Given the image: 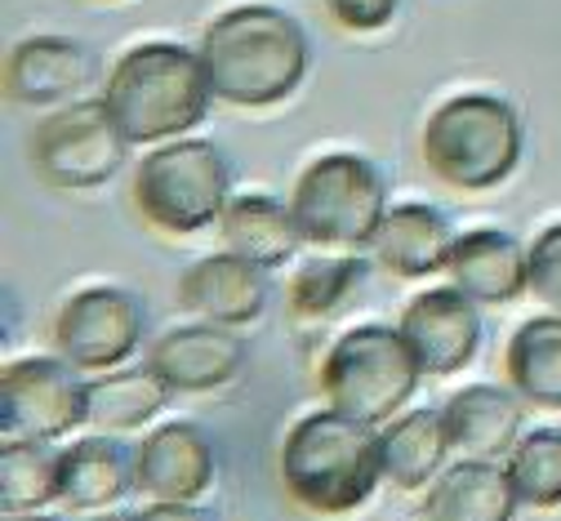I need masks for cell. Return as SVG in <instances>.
I'll return each instance as SVG.
<instances>
[{
	"label": "cell",
	"mask_w": 561,
	"mask_h": 521,
	"mask_svg": "<svg viewBox=\"0 0 561 521\" xmlns=\"http://www.w3.org/2000/svg\"><path fill=\"white\" fill-rule=\"evenodd\" d=\"M215 103L276 107L308 77V36L276 5H237L205 27L196 45Z\"/></svg>",
	"instance_id": "6da1fadb"
},
{
	"label": "cell",
	"mask_w": 561,
	"mask_h": 521,
	"mask_svg": "<svg viewBox=\"0 0 561 521\" xmlns=\"http://www.w3.org/2000/svg\"><path fill=\"white\" fill-rule=\"evenodd\" d=\"M99 99L129 147H152L187 138L205 121L215 90H209L196 49L174 41H148L116 58Z\"/></svg>",
	"instance_id": "7a4b0ae2"
},
{
	"label": "cell",
	"mask_w": 561,
	"mask_h": 521,
	"mask_svg": "<svg viewBox=\"0 0 561 521\" xmlns=\"http://www.w3.org/2000/svg\"><path fill=\"white\" fill-rule=\"evenodd\" d=\"M280 486L312 517L357 512L383 482L379 432L339 410L304 415L280 441Z\"/></svg>",
	"instance_id": "3957f363"
},
{
	"label": "cell",
	"mask_w": 561,
	"mask_h": 521,
	"mask_svg": "<svg viewBox=\"0 0 561 521\" xmlns=\"http://www.w3.org/2000/svg\"><path fill=\"white\" fill-rule=\"evenodd\" d=\"M419 147L442 183L459 192H490L522 166L526 129L517 107L500 94H455L424 121Z\"/></svg>",
	"instance_id": "277c9868"
},
{
	"label": "cell",
	"mask_w": 561,
	"mask_h": 521,
	"mask_svg": "<svg viewBox=\"0 0 561 521\" xmlns=\"http://www.w3.org/2000/svg\"><path fill=\"white\" fill-rule=\"evenodd\" d=\"M129 192L152 228L192 237L224 218L232 201V166L209 138H170L148 147V157L134 166Z\"/></svg>",
	"instance_id": "5b68a950"
},
{
	"label": "cell",
	"mask_w": 561,
	"mask_h": 521,
	"mask_svg": "<svg viewBox=\"0 0 561 521\" xmlns=\"http://www.w3.org/2000/svg\"><path fill=\"white\" fill-rule=\"evenodd\" d=\"M419 380H424V370H419L401 330L379 321L343 330L317 370L330 410L370 428L392 423L401 406L419 393Z\"/></svg>",
	"instance_id": "8992f818"
},
{
	"label": "cell",
	"mask_w": 561,
	"mask_h": 521,
	"mask_svg": "<svg viewBox=\"0 0 561 521\" xmlns=\"http://www.w3.org/2000/svg\"><path fill=\"white\" fill-rule=\"evenodd\" d=\"M290 209L304 233V246L362 250L375 241L388 214V188L366 157L330 152L299 174Z\"/></svg>",
	"instance_id": "52a82bcc"
},
{
	"label": "cell",
	"mask_w": 561,
	"mask_h": 521,
	"mask_svg": "<svg viewBox=\"0 0 561 521\" xmlns=\"http://www.w3.org/2000/svg\"><path fill=\"white\" fill-rule=\"evenodd\" d=\"M125 152H129V143L112 125L103 99L54 107L45 121H36L27 138L32 170L49 188H62V192H94L112 183L116 170L125 166Z\"/></svg>",
	"instance_id": "ba28073f"
},
{
	"label": "cell",
	"mask_w": 561,
	"mask_h": 521,
	"mask_svg": "<svg viewBox=\"0 0 561 521\" xmlns=\"http://www.w3.org/2000/svg\"><path fill=\"white\" fill-rule=\"evenodd\" d=\"M85 397L90 384H81V370L62 356L10 361L0 370V428L5 437L62 441L85 428Z\"/></svg>",
	"instance_id": "9c48e42d"
},
{
	"label": "cell",
	"mask_w": 561,
	"mask_h": 521,
	"mask_svg": "<svg viewBox=\"0 0 561 521\" xmlns=\"http://www.w3.org/2000/svg\"><path fill=\"white\" fill-rule=\"evenodd\" d=\"M144 343V308L129 290L116 285H94L81 290L62 304L54 321V348L67 365L90 370V375H107L125 356Z\"/></svg>",
	"instance_id": "30bf717a"
},
{
	"label": "cell",
	"mask_w": 561,
	"mask_h": 521,
	"mask_svg": "<svg viewBox=\"0 0 561 521\" xmlns=\"http://www.w3.org/2000/svg\"><path fill=\"white\" fill-rule=\"evenodd\" d=\"M477 308L481 304H472L459 285H433L405 304L397 330L410 343L424 375L450 380L463 365H472V356L481 348V313Z\"/></svg>",
	"instance_id": "8fae6325"
},
{
	"label": "cell",
	"mask_w": 561,
	"mask_h": 521,
	"mask_svg": "<svg viewBox=\"0 0 561 521\" xmlns=\"http://www.w3.org/2000/svg\"><path fill=\"white\" fill-rule=\"evenodd\" d=\"M134 451H138V495L144 499L196 503L215 486L219 455L201 423H187V419L161 423L138 441Z\"/></svg>",
	"instance_id": "7c38bea8"
},
{
	"label": "cell",
	"mask_w": 561,
	"mask_h": 521,
	"mask_svg": "<svg viewBox=\"0 0 561 521\" xmlns=\"http://www.w3.org/2000/svg\"><path fill=\"white\" fill-rule=\"evenodd\" d=\"M148 365L170 384V393H215V388H228L241 375L245 343L228 326L192 321V326L165 330L152 343Z\"/></svg>",
	"instance_id": "4fadbf2b"
},
{
	"label": "cell",
	"mask_w": 561,
	"mask_h": 521,
	"mask_svg": "<svg viewBox=\"0 0 561 521\" xmlns=\"http://www.w3.org/2000/svg\"><path fill=\"white\" fill-rule=\"evenodd\" d=\"M179 304L201 321L241 330L267 308V272L232 250L205 254L179 276Z\"/></svg>",
	"instance_id": "5bb4252c"
},
{
	"label": "cell",
	"mask_w": 561,
	"mask_h": 521,
	"mask_svg": "<svg viewBox=\"0 0 561 521\" xmlns=\"http://www.w3.org/2000/svg\"><path fill=\"white\" fill-rule=\"evenodd\" d=\"M94 54L67 36H27L5 58V94L23 107H54L94 81Z\"/></svg>",
	"instance_id": "9a60e30c"
},
{
	"label": "cell",
	"mask_w": 561,
	"mask_h": 521,
	"mask_svg": "<svg viewBox=\"0 0 561 521\" xmlns=\"http://www.w3.org/2000/svg\"><path fill=\"white\" fill-rule=\"evenodd\" d=\"M446 428L459 460H508L513 445L526 437V406L517 393L495 384H472L459 388L446 406Z\"/></svg>",
	"instance_id": "2e32d148"
},
{
	"label": "cell",
	"mask_w": 561,
	"mask_h": 521,
	"mask_svg": "<svg viewBox=\"0 0 561 521\" xmlns=\"http://www.w3.org/2000/svg\"><path fill=\"white\" fill-rule=\"evenodd\" d=\"M455 228L450 218L424 201H405V205H392L379 223V233L370 241L375 259L401 276V281H424V276H437L442 268H450V250H455Z\"/></svg>",
	"instance_id": "e0dca14e"
},
{
	"label": "cell",
	"mask_w": 561,
	"mask_h": 521,
	"mask_svg": "<svg viewBox=\"0 0 561 521\" xmlns=\"http://www.w3.org/2000/svg\"><path fill=\"white\" fill-rule=\"evenodd\" d=\"M450 281L468 294L472 304L500 308L530 290V259L526 246H517L500 228H472L450 250Z\"/></svg>",
	"instance_id": "ac0fdd59"
},
{
	"label": "cell",
	"mask_w": 561,
	"mask_h": 521,
	"mask_svg": "<svg viewBox=\"0 0 561 521\" xmlns=\"http://www.w3.org/2000/svg\"><path fill=\"white\" fill-rule=\"evenodd\" d=\"M138 490V451L112 432H90L62 451V508L99 512Z\"/></svg>",
	"instance_id": "d6986e66"
},
{
	"label": "cell",
	"mask_w": 561,
	"mask_h": 521,
	"mask_svg": "<svg viewBox=\"0 0 561 521\" xmlns=\"http://www.w3.org/2000/svg\"><path fill=\"white\" fill-rule=\"evenodd\" d=\"M522 508L517 486L495 460H459L424 490V521H513Z\"/></svg>",
	"instance_id": "ffe728a7"
},
{
	"label": "cell",
	"mask_w": 561,
	"mask_h": 521,
	"mask_svg": "<svg viewBox=\"0 0 561 521\" xmlns=\"http://www.w3.org/2000/svg\"><path fill=\"white\" fill-rule=\"evenodd\" d=\"M455 455L446 415L433 406H419L397 415L379 432V460H383V482L397 490H428Z\"/></svg>",
	"instance_id": "44dd1931"
},
{
	"label": "cell",
	"mask_w": 561,
	"mask_h": 521,
	"mask_svg": "<svg viewBox=\"0 0 561 521\" xmlns=\"http://www.w3.org/2000/svg\"><path fill=\"white\" fill-rule=\"evenodd\" d=\"M219 228V246L259 263L263 272L272 268H286L299 246H304V233H299V223H295V209L286 201H276V196H232L224 218L215 223Z\"/></svg>",
	"instance_id": "7402d4cb"
},
{
	"label": "cell",
	"mask_w": 561,
	"mask_h": 521,
	"mask_svg": "<svg viewBox=\"0 0 561 521\" xmlns=\"http://www.w3.org/2000/svg\"><path fill=\"white\" fill-rule=\"evenodd\" d=\"M504 370L522 401L539 410H561V313H539L522 321L504 348Z\"/></svg>",
	"instance_id": "603a6c76"
},
{
	"label": "cell",
	"mask_w": 561,
	"mask_h": 521,
	"mask_svg": "<svg viewBox=\"0 0 561 521\" xmlns=\"http://www.w3.org/2000/svg\"><path fill=\"white\" fill-rule=\"evenodd\" d=\"M170 384L157 375L152 365H138V370H107L90 384L85 397V428L94 432H134L152 423L165 406H170Z\"/></svg>",
	"instance_id": "cb8c5ba5"
},
{
	"label": "cell",
	"mask_w": 561,
	"mask_h": 521,
	"mask_svg": "<svg viewBox=\"0 0 561 521\" xmlns=\"http://www.w3.org/2000/svg\"><path fill=\"white\" fill-rule=\"evenodd\" d=\"M62 499V451L36 437H5L0 445V512L36 517Z\"/></svg>",
	"instance_id": "d4e9b609"
},
{
	"label": "cell",
	"mask_w": 561,
	"mask_h": 521,
	"mask_svg": "<svg viewBox=\"0 0 561 521\" xmlns=\"http://www.w3.org/2000/svg\"><path fill=\"white\" fill-rule=\"evenodd\" d=\"M366 276H370V263L357 259V254L308 259V263H299V272L290 281V313L304 317V321L330 317V313H339L366 285Z\"/></svg>",
	"instance_id": "484cf974"
},
{
	"label": "cell",
	"mask_w": 561,
	"mask_h": 521,
	"mask_svg": "<svg viewBox=\"0 0 561 521\" xmlns=\"http://www.w3.org/2000/svg\"><path fill=\"white\" fill-rule=\"evenodd\" d=\"M504 468L526 508H561V428H530Z\"/></svg>",
	"instance_id": "4316f807"
},
{
	"label": "cell",
	"mask_w": 561,
	"mask_h": 521,
	"mask_svg": "<svg viewBox=\"0 0 561 521\" xmlns=\"http://www.w3.org/2000/svg\"><path fill=\"white\" fill-rule=\"evenodd\" d=\"M526 259H530V294L548 313H561V223L535 237Z\"/></svg>",
	"instance_id": "83f0119b"
},
{
	"label": "cell",
	"mask_w": 561,
	"mask_h": 521,
	"mask_svg": "<svg viewBox=\"0 0 561 521\" xmlns=\"http://www.w3.org/2000/svg\"><path fill=\"white\" fill-rule=\"evenodd\" d=\"M325 10L347 32H379L397 19L401 0H325Z\"/></svg>",
	"instance_id": "f1b7e54d"
},
{
	"label": "cell",
	"mask_w": 561,
	"mask_h": 521,
	"mask_svg": "<svg viewBox=\"0 0 561 521\" xmlns=\"http://www.w3.org/2000/svg\"><path fill=\"white\" fill-rule=\"evenodd\" d=\"M138 521H215L201 503H170V499H148L138 508Z\"/></svg>",
	"instance_id": "f546056e"
},
{
	"label": "cell",
	"mask_w": 561,
	"mask_h": 521,
	"mask_svg": "<svg viewBox=\"0 0 561 521\" xmlns=\"http://www.w3.org/2000/svg\"><path fill=\"white\" fill-rule=\"evenodd\" d=\"M81 521H138V512H125V508L116 503V508H99V512H81Z\"/></svg>",
	"instance_id": "4dcf8cb0"
},
{
	"label": "cell",
	"mask_w": 561,
	"mask_h": 521,
	"mask_svg": "<svg viewBox=\"0 0 561 521\" xmlns=\"http://www.w3.org/2000/svg\"><path fill=\"white\" fill-rule=\"evenodd\" d=\"M5 521H58V517H41L36 512V517H5Z\"/></svg>",
	"instance_id": "1f68e13d"
}]
</instances>
